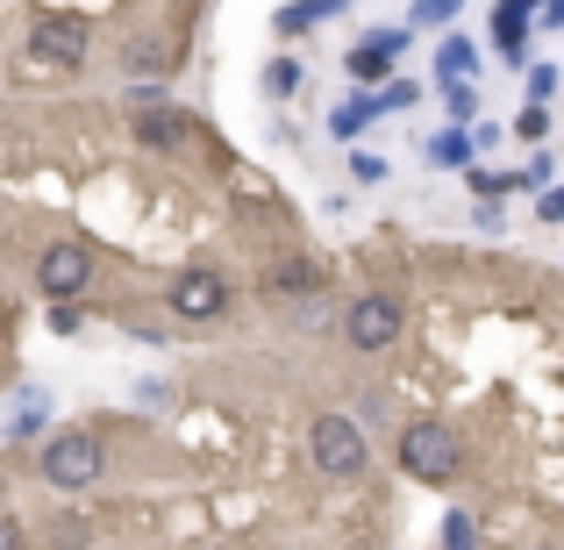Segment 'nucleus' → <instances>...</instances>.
<instances>
[{
	"label": "nucleus",
	"instance_id": "nucleus-8",
	"mask_svg": "<svg viewBox=\"0 0 564 550\" xmlns=\"http://www.w3.org/2000/svg\"><path fill=\"white\" fill-rule=\"evenodd\" d=\"M400 51H408V29H365L358 51H350V79H386V72L400 65Z\"/></svg>",
	"mask_w": 564,
	"mask_h": 550
},
{
	"label": "nucleus",
	"instance_id": "nucleus-21",
	"mask_svg": "<svg viewBox=\"0 0 564 550\" xmlns=\"http://www.w3.org/2000/svg\"><path fill=\"white\" fill-rule=\"evenodd\" d=\"M350 172H358V186H379V180H386V158L358 151V158H350Z\"/></svg>",
	"mask_w": 564,
	"mask_h": 550
},
{
	"label": "nucleus",
	"instance_id": "nucleus-22",
	"mask_svg": "<svg viewBox=\"0 0 564 550\" xmlns=\"http://www.w3.org/2000/svg\"><path fill=\"white\" fill-rule=\"evenodd\" d=\"M457 8H465V0H422L414 22H457Z\"/></svg>",
	"mask_w": 564,
	"mask_h": 550
},
{
	"label": "nucleus",
	"instance_id": "nucleus-4",
	"mask_svg": "<svg viewBox=\"0 0 564 550\" xmlns=\"http://www.w3.org/2000/svg\"><path fill=\"white\" fill-rule=\"evenodd\" d=\"M344 344L365 351V358H379V351L400 344V301L393 293H358V301L344 308Z\"/></svg>",
	"mask_w": 564,
	"mask_h": 550
},
{
	"label": "nucleus",
	"instance_id": "nucleus-7",
	"mask_svg": "<svg viewBox=\"0 0 564 550\" xmlns=\"http://www.w3.org/2000/svg\"><path fill=\"white\" fill-rule=\"evenodd\" d=\"M165 301H172V315H186V322H215L221 308H229V279L221 272H180Z\"/></svg>",
	"mask_w": 564,
	"mask_h": 550
},
{
	"label": "nucleus",
	"instance_id": "nucleus-19",
	"mask_svg": "<svg viewBox=\"0 0 564 550\" xmlns=\"http://www.w3.org/2000/svg\"><path fill=\"white\" fill-rule=\"evenodd\" d=\"M379 108H386V115H393V108H414V79H386Z\"/></svg>",
	"mask_w": 564,
	"mask_h": 550
},
{
	"label": "nucleus",
	"instance_id": "nucleus-26",
	"mask_svg": "<svg viewBox=\"0 0 564 550\" xmlns=\"http://www.w3.org/2000/svg\"><path fill=\"white\" fill-rule=\"evenodd\" d=\"M536 222H564V186H543V201H536Z\"/></svg>",
	"mask_w": 564,
	"mask_h": 550
},
{
	"label": "nucleus",
	"instance_id": "nucleus-13",
	"mask_svg": "<svg viewBox=\"0 0 564 550\" xmlns=\"http://www.w3.org/2000/svg\"><path fill=\"white\" fill-rule=\"evenodd\" d=\"M379 115H386V108H379V94H358V100H344V108L329 115V137H344V143H350L365 122H379Z\"/></svg>",
	"mask_w": 564,
	"mask_h": 550
},
{
	"label": "nucleus",
	"instance_id": "nucleus-16",
	"mask_svg": "<svg viewBox=\"0 0 564 550\" xmlns=\"http://www.w3.org/2000/svg\"><path fill=\"white\" fill-rule=\"evenodd\" d=\"M443 115H451L457 129H465L471 115H479V94H471V79H451V86H443Z\"/></svg>",
	"mask_w": 564,
	"mask_h": 550
},
{
	"label": "nucleus",
	"instance_id": "nucleus-11",
	"mask_svg": "<svg viewBox=\"0 0 564 550\" xmlns=\"http://www.w3.org/2000/svg\"><path fill=\"white\" fill-rule=\"evenodd\" d=\"M543 0H500L494 8V51L508 57V65H522V43H529V14H536Z\"/></svg>",
	"mask_w": 564,
	"mask_h": 550
},
{
	"label": "nucleus",
	"instance_id": "nucleus-5",
	"mask_svg": "<svg viewBox=\"0 0 564 550\" xmlns=\"http://www.w3.org/2000/svg\"><path fill=\"white\" fill-rule=\"evenodd\" d=\"M36 287L51 293V301H79V293L94 287V250L72 244V236H65V244H51L36 258Z\"/></svg>",
	"mask_w": 564,
	"mask_h": 550
},
{
	"label": "nucleus",
	"instance_id": "nucleus-3",
	"mask_svg": "<svg viewBox=\"0 0 564 550\" xmlns=\"http://www.w3.org/2000/svg\"><path fill=\"white\" fill-rule=\"evenodd\" d=\"M43 479L57 486V494H79V486L100 479V465H108V451H100V436H86V429H65V436H51L36 451Z\"/></svg>",
	"mask_w": 564,
	"mask_h": 550
},
{
	"label": "nucleus",
	"instance_id": "nucleus-18",
	"mask_svg": "<svg viewBox=\"0 0 564 550\" xmlns=\"http://www.w3.org/2000/svg\"><path fill=\"white\" fill-rule=\"evenodd\" d=\"M551 94H557V72H551V65H536V72H529V108H543Z\"/></svg>",
	"mask_w": 564,
	"mask_h": 550
},
{
	"label": "nucleus",
	"instance_id": "nucleus-9",
	"mask_svg": "<svg viewBox=\"0 0 564 550\" xmlns=\"http://www.w3.org/2000/svg\"><path fill=\"white\" fill-rule=\"evenodd\" d=\"M129 115H137V137L151 143V151H180V143H186V115L172 108V100L143 94V100H137V108H129Z\"/></svg>",
	"mask_w": 564,
	"mask_h": 550
},
{
	"label": "nucleus",
	"instance_id": "nucleus-1",
	"mask_svg": "<svg viewBox=\"0 0 564 550\" xmlns=\"http://www.w3.org/2000/svg\"><path fill=\"white\" fill-rule=\"evenodd\" d=\"M400 472L422 486H451L457 472H465V443H457L451 422H436V414H422V422L400 429Z\"/></svg>",
	"mask_w": 564,
	"mask_h": 550
},
{
	"label": "nucleus",
	"instance_id": "nucleus-12",
	"mask_svg": "<svg viewBox=\"0 0 564 550\" xmlns=\"http://www.w3.org/2000/svg\"><path fill=\"white\" fill-rule=\"evenodd\" d=\"M471 65H479V43H471V36H443L436 79H443V86H451V79H471Z\"/></svg>",
	"mask_w": 564,
	"mask_h": 550
},
{
	"label": "nucleus",
	"instance_id": "nucleus-20",
	"mask_svg": "<svg viewBox=\"0 0 564 550\" xmlns=\"http://www.w3.org/2000/svg\"><path fill=\"white\" fill-rule=\"evenodd\" d=\"M471 193H479V201H500L508 180H500V172H486V165H471Z\"/></svg>",
	"mask_w": 564,
	"mask_h": 550
},
{
	"label": "nucleus",
	"instance_id": "nucleus-28",
	"mask_svg": "<svg viewBox=\"0 0 564 550\" xmlns=\"http://www.w3.org/2000/svg\"><path fill=\"white\" fill-rule=\"evenodd\" d=\"M543 22H557V29H564V0H543Z\"/></svg>",
	"mask_w": 564,
	"mask_h": 550
},
{
	"label": "nucleus",
	"instance_id": "nucleus-2",
	"mask_svg": "<svg viewBox=\"0 0 564 550\" xmlns=\"http://www.w3.org/2000/svg\"><path fill=\"white\" fill-rule=\"evenodd\" d=\"M307 457H315L322 479H358V472L372 465L365 422H358V414H322V422L307 429Z\"/></svg>",
	"mask_w": 564,
	"mask_h": 550
},
{
	"label": "nucleus",
	"instance_id": "nucleus-15",
	"mask_svg": "<svg viewBox=\"0 0 564 550\" xmlns=\"http://www.w3.org/2000/svg\"><path fill=\"white\" fill-rule=\"evenodd\" d=\"M344 8H350V0H301V8L279 14V29L293 36V29H315V22H329V14H344Z\"/></svg>",
	"mask_w": 564,
	"mask_h": 550
},
{
	"label": "nucleus",
	"instance_id": "nucleus-29",
	"mask_svg": "<svg viewBox=\"0 0 564 550\" xmlns=\"http://www.w3.org/2000/svg\"><path fill=\"white\" fill-rule=\"evenodd\" d=\"M536 550H564V543H536Z\"/></svg>",
	"mask_w": 564,
	"mask_h": 550
},
{
	"label": "nucleus",
	"instance_id": "nucleus-14",
	"mask_svg": "<svg viewBox=\"0 0 564 550\" xmlns=\"http://www.w3.org/2000/svg\"><path fill=\"white\" fill-rule=\"evenodd\" d=\"M471 151H479V143H471V137H465V129H443V137H436V143H429V158H436V165H443V172H457V165H471Z\"/></svg>",
	"mask_w": 564,
	"mask_h": 550
},
{
	"label": "nucleus",
	"instance_id": "nucleus-27",
	"mask_svg": "<svg viewBox=\"0 0 564 550\" xmlns=\"http://www.w3.org/2000/svg\"><path fill=\"white\" fill-rule=\"evenodd\" d=\"M0 550H22V529H14L8 515H0Z\"/></svg>",
	"mask_w": 564,
	"mask_h": 550
},
{
	"label": "nucleus",
	"instance_id": "nucleus-17",
	"mask_svg": "<svg viewBox=\"0 0 564 550\" xmlns=\"http://www.w3.org/2000/svg\"><path fill=\"white\" fill-rule=\"evenodd\" d=\"M443 550H479V537H471V515H443Z\"/></svg>",
	"mask_w": 564,
	"mask_h": 550
},
{
	"label": "nucleus",
	"instance_id": "nucleus-6",
	"mask_svg": "<svg viewBox=\"0 0 564 550\" xmlns=\"http://www.w3.org/2000/svg\"><path fill=\"white\" fill-rule=\"evenodd\" d=\"M86 43H94V29H86L79 14H43V22L29 29V51H36L43 65H86Z\"/></svg>",
	"mask_w": 564,
	"mask_h": 550
},
{
	"label": "nucleus",
	"instance_id": "nucleus-24",
	"mask_svg": "<svg viewBox=\"0 0 564 550\" xmlns=\"http://www.w3.org/2000/svg\"><path fill=\"white\" fill-rule=\"evenodd\" d=\"M514 129H522L529 143H536V137H551V108H522V122H514Z\"/></svg>",
	"mask_w": 564,
	"mask_h": 550
},
{
	"label": "nucleus",
	"instance_id": "nucleus-23",
	"mask_svg": "<svg viewBox=\"0 0 564 550\" xmlns=\"http://www.w3.org/2000/svg\"><path fill=\"white\" fill-rule=\"evenodd\" d=\"M264 86H272V94H293V86H301V65H293V57H279V65H272V79H264Z\"/></svg>",
	"mask_w": 564,
	"mask_h": 550
},
{
	"label": "nucleus",
	"instance_id": "nucleus-25",
	"mask_svg": "<svg viewBox=\"0 0 564 550\" xmlns=\"http://www.w3.org/2000/svg\"><path fill=\"white\" fill-rule=\"evenodd\" d=\"M137 72H165V43H137V57H129Z\"/></svg>",
	"mask_w": 564,
	"mask_h": 550
},
{
	"label": "nucleus",
	"instance_id": "nucleus-10",
	"mask_svg": "<svg viewBox=\"0 0 564 550\" xmlns=\"http://www.w3.org/2000/svg\"><path fill=\"white\" fill-rule=\"evenodd\" d=\"M322 287H329V265H315V258H286V265L264 272V293H272V301H307V293H322Z\"/></svg>",
	"mask_w": 564,
	"mask_h": 550
}]
</instances>
